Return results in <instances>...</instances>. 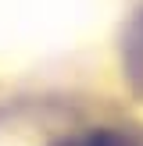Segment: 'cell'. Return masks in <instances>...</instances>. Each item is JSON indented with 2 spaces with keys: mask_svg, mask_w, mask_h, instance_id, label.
<instances>
[{
  "mask_svg": "<svg viewBox=\"0 0 143 146\" xmlns=\"http://www.w3.org/2000/svg\"><path fill=\"white\" fill-rule=\"evenodd\" d=\"M132 68L143 71V21L136 25V32H132Z\"/></svg>",
  "mask_w": 143,
  "mask_h": 146,
  "instance_id": "cell-2",
  "label": "cell"
},
{
  "mask_svg": "<svg viewBox=\"0 0 143 146\" xmlns=\"http://www.w3.org/2000/svg\"><path fill=\"white\" fill-rule=\"evenodd\" d=\"M57 146H125V139H118L114 132H90V135H79V139H64Z\"/></svg>",
  "mask_w": 143,
  "mask_h": 146,
  "instance_id": "cell-1",
  "label": "cell"
}]
</instances>
